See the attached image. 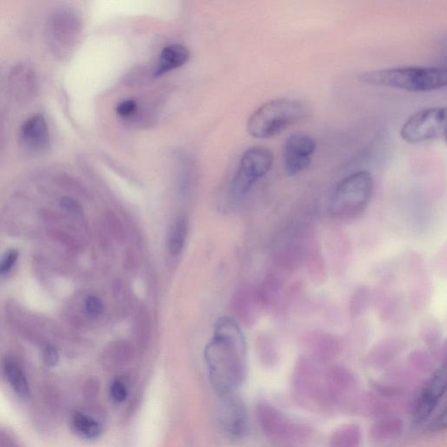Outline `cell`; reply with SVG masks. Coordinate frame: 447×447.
Segmentation results:
<instances>
[{
	"mask_svg": "<svg viewBox=\"0 0 447 447\" xmlns=\"http://www.w3.org/2000/svg\"><path fill=\"white\" fill-rule=\"evenodd\" d=\"M245 341L238 324L230 318H219L214 338L204 352L210 380L219 397L232 394L244 378Z\"/></svg>",
	"mask_w": 447,
	"mask_h": 447,
	"instance_id": "obj_1",
	"label": "cell"
},
{
	"mask_svg": "<svg viewBox=\"0 0 447 447\" xmlns=\"http://www.w3.org/2000/svg\"><path fill=\"white\" fill-rule=\"evenodd\" d=\"M361 83L408 92L439 91L447 83L446 69L437 66H400L368 71L359 76Z\"/></svg>",
	"mask_w": 447,
	"mask_h": 447,
	"instance_id": "obj_2",
	"label": "cell"
},
{
	"mask_svg": "<svg viewBox=\"0 0 447 447\" xmlns=\"http://www.w3.org/2000/svg\"><path fill=\"white\" fill-rule=\"evenodd\" d=\"M308 114V107L301 100H272L253 112L248 119V132L257 139H272L303 120Z\"/></svg>",
	"mask_w": 447,
	"mask_h": 447,
	"instance_id": "obj_3",
	"label": "cell"
},
{
	"mask_svg": "<svg viewBox=\"0 0 447 447\" xmlns=\"http://www.w3.org/2000/svg\"><path fill=\"white\" fill-rule=\"evenodd\" d=\"M373 193L372 175L367 170L356 171L335 187L330 201V214L340 221L356 219L366 210Z\"/></svg>",
	"mask_w": 447,
	"mask_h": 447,
	"instance_id": "obj_4",
	"label": "cell"
},
{
	"mask_svg": "<svg viewBox=\"0 0 447 447\" xmlns=\"http://www.w3.org/2000/svg\"><path fill=\"white\" fill-rule=\"evenodd\" d=\"M446 109L428 108L416 112L402 126L400 137L406 143L415 144L445 139Z\"/></svg>",
	"mask_w": 447,
	"mask_h": 447,
	"instance_id": "obj_5",
	"label": "cell"
},
{
	"mask_svg": "<svg viewBox=\"0 0 447 447\" xmlns=\"http://www.w3.org/2000/svg\"><path fill=\"white\" fill-rule=\"evenodd\" d=\"M46 30L48 45L56 57L68 56L79 31V23L73 11L54 10L48 18Z\"/></svg>",
	"mask_w": 447,
	"mask_h": 447,
	"instance_id": "obj_6",
	"label": "cell"
},
{
	"mask_svg": "<svg viewBox=\"0 0 447 447\" xmlns=\"http://www.w3.org/2000/svg\"><path fill=\"white\" fill-rule=\"evenodd\" d=\"M274 163V154L269 149L256 146L248 149L240 159L233 180V191L244 195L255 182L269 173Z\"/></svg>",
	"mask_w": 447,
	"mask_h": 447,
	"instance_id": "obj_7",
	"label": "cell"
},
{
	"mask_svg": "<svg viewBox=\"0 0 447 447\" xmlns=\"http://www.w3.org/2000/svg\"><path fill=\"white\" fill-rule=\"evenodd\" d=\"M316 141L303 132L290 135L283 144V167L289 176H296L310 166Z\"/></svg>",
	"mask_w": 447,
	"mask_h": 447,
	"instance_id": "obj_8",
	"label": "cell"
},
{
	"mask_svg": "<svg viewBox=\"0 0 447 447\" xmlns=\"http://www.w3.org/2000/svg\"><path fill=\"white\" fill-rule=\"evenodd\" d=\"M18 139L24 150L30 154L42 155L50 145V129L42 115H35L21 125Z\"/></svg>",
	"mask_w": 447,
	"mask_h": 447,
	"instance_id": "obj_9",
	"label": "cell"
},
{
	"mask_svg": "<svg viewBox=\"0 0 447 447\" xmlns=\"http://www.w3.org/2000/svg\"><path fill=\"white\" fill-rule=\"evenodd\" d=\"M38 86L37 74L28 63H20L11 70L9 88L13 98L21 103L29 102L35 98Z\"/></svg>",
	"mask_w": 447,
	"mask_h": 447,
	"instance_id": "obj_10",
	"label": "cell"
},
{
	"mask_svg": "<svg viewBox=\"0 0 447 447\" xmlns=\"http://www.w3.org/2000/svg\"><path fill=\"white\" fill-rule=\"evenodd\" d=\"M221 398V422L224 429L233 437H241L247 428V414L244 405L233 396V393Z\"/></svg>",
	"mask_w": 447,
	"mask_h": 447,
	"instance_id": "obj_11",
	"label": "cell"
},
{
	"mask_svg": "<svg viewBox=\"0 0 447 447\" xmlns=\"http://www.w3.org/2000/svg\"><path fill=\"white\" fill-rule=\"evenodd\" d=\"M445 390L444 372L439 371L428 383L426 390L421 394L419 404L416 408V418L418 421L427 419V417L433 412L435 406L437 405L439 398Z\"/></svg>",
	"mask_w": 447,
	"mask_h": 447,
	"instance_id": "obj_12",
	"label": "cell"
},
{
	"mask_svg": "<svg viewBox=\"0 0 447 447\" xmlns=\"http://www.w3.org/2000/svg\"><path fill=\"white\" fill-rule=\"evenodd\" d=\"M189 57L187 48L182 45L174 44L163 48L155 70V76H163L171 70L180 68L188 62Z\"/></svg>",
	"mask_w": 447,
	"mask_h": 447,
	"instance_id": "obj_13",
	"label": "cell"
},
{
	"mask_svg": "<svg viewBox=\"0 0 447 447\" xmlns=\"http://www.w3.org/2000/svg\"><path fill=\"white\" fill-rule=\"evenodd\" d=\"M4 368H5L7 380L15 393L22 398L29 397L31 390H30L27 377L20 364L13 359H6Z\"/></svg>",
	"mask_w": 447,
	"mask_h": 447,
	"instance_id": "obj_14",
	"label": "cell"
},
{
	"mask_svg": "<svg viewBox=\"0 0 447 447\" xmlns=\"http://www.w3.org/2000/svg\"><path fill=\"white\" fill-rule=\"evenodd\" d=\"M72 426L78 435L87 439H98L103 431L98 420L83 412H76L74 415Z\"/></svg>",
	"mask_w": 447,
	"mask_h": 447,
	"instance_id": "obj_15",
	"label": "cell"
},
{
	"mask_svg": "<svg viewBox=\"0 0 447 447\" xmlns=\"http://www.w3.org/2000/svg\"><path fill=\"white\" fill-rule=\"evenodd\" d=\"M132 359V350L124 344H115L103 356V364L109 370L124 366Z\"/></svg>",
	"mask_w": 447,
	"mask_h": 447,
	"instance_id": "obj_16",
	"label": "cell"
},
{
	"mask_svg": "<svg viewBox=\"0 0 447 447\" xmlns=\"http://www.w3.org/2000/svg\"><path fill=\"white\" fill-rule=\"evenodd\" d=\"M188 231V223L185 217L178 218L171 228L169 243V251L171 255L176 256L180 255L182 248H184L186 234Z\"/></svg>",
	"mask_w": 447,
	"mask_h": 447,
	"instance_id": "obj_17",
	"label": "cell"
},
{
	"mask_svg": "<svg viewBox=\"0 0 447 447\" xmlns=\"http://www.w3.org/2000/svg\"><path fill=\"white\" fill-rule=\"evenodd\" d=\"M110 397L115 403H122L128 397V387L122 379L115 380L110 386Z\"/></svg>",
	"mask_w": 447,
	"mask_h": 447,
	"instance_id": "obj_18",
	"label": "cell"
},
{
	"mask_svg": "<svg viewBox=\"0 0 447 447\" xmlns=\"http://www.w3.org/2000/svg\"><path fill=\"white\" fill-rule=\"evenodd\" d=\"M85 308L92 318H98L103 312L102 301L98 296H89L85 301Z\"/></svg>",
	"mask_w": 447,
	"mask_h": 447,
	"instance_id": "obj_19",
	"label": "cell"
},
{
	"mask_svg": "<svg viewBox=\"0 0 447 447\" xmlns=\"http://www.w3.org/2000/svg\"><path fill=\"white\" fill-rule=\"evenodd\" d=\"M18 258V251L16 249H12V250L7 252L0 260V274H6L12 269Z\"/></svg>",
	"mask_w": 447,
	"mask_h": 447,
	"instance_id": "obj_20",
	"label": "cell"
},
{
	"mask_svg": "<svg viewBox=\"0 0 447 447\" xmlns=\"http://www.w3.org/2000/svg\"><path fill=\"white\" fill-rule=\"evenodd\" d=\"M137 110V104L136 100H125L119 104L117 108V113L124 118L132 117L136 113Z\"/></svg>",
	"mask_w": 447,
	"mask_h": 447,
	"instance_id": "obj_21",
	"label": "cell"
},
{
	"mask_svg": "<svg viewBox=\"0 0 447 447\" xmlns=\"http://www.w3.org/2000/svg\"><path fill=\"white\" fill-rule=\"evenodd\" d=\"M59 353L53 346H47L43 350L44 364L47 367H54L59 363Z\"/></svg>",
	"mask_w": 447,
	"mask_h": 447,
	"instance_id": "obj_22",
	"label": "cell"
},
{
	"mask_svg": "<svg viewBox=\"0 0 447 447\" xmlns=\"http://www.w3.org/2000/svg\"><path fill=\"white\" fill-rule=\"evenodd\" d=\"M99 382L95 378L88 379L84 386V396L87 400H95L99 393Z\"/></svg>",
	"mask_w": 447,
	"mask_h": 447,
	"instance_id": "obj_23",
	"label": "cell"
},
{
	"mask_svg": "<svg viewBox=\"0 0 447 447\" xmlns=\"http://www.w3.org/2000/svg\"><path fill=\"white\" fill-rule=\"evenodd\" d=\"M368 292L364 289H360L359 293H356L355 297V303H353V312L356 314H359V312H362L367 303Z\"/></svg>",
	"mask_w": 447,
	"mask_h": 447,
	"instance_id": "obj_24",
	"label": "cell"
},
{
	"mask_svg": "<svg viewBox=\"0 0 447 447\" xmlns=\"http://www.w3.org/2000/svg\"><path fill=\"white\" fill-rule=\"evenodd\" d=\"M61 204L63 209L70 212V214H77L81 211L80 204L76 200L70 199V197H63Z\"/></svg>",
	"mask_w": 447,
	"mask_h": 447,
	"instance_id": "obj_25",
	"label": "cell"
},
{
	"mask_svg": "<svg viewBox=\"0 0 447 447\" xmlns=\"http://www.w3.org/2000/svg\"><path fill=\"white\" fill-rule=\"evenodd\" d=\"M4 143H5V122H4V117L0 111V154L2 153Z\"/></svg>",
	"mask_w": 447,
	"mask_h": 447,
	"instance_id": "obj_26",
	"label": "cell"
},
{
	"mask_svg": "<svg viewBox=\"0 0 447 447\" xmlns=\"http://www.w3.org/2000/svg\"><path fill=\"white\" fill-rule=\"evenodd\" d=\"M0 447H17L13 439L5 434H0Z\"/></svg>",
	"mask_w": 447,
	"mask_h": 447,
	"instance_id": "obj_27",
	"label": "cell"
}]
</instances>
